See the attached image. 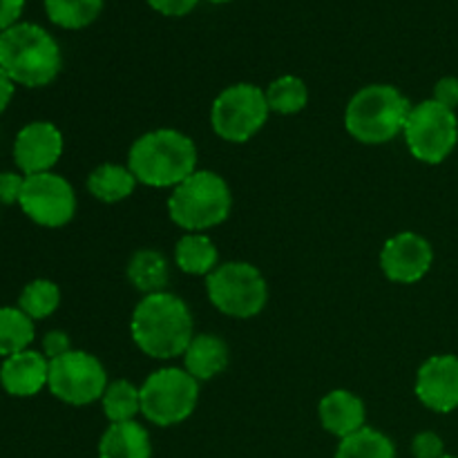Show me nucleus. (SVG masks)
I'll list each match as a JSON object with an SVG mask.
<instances>
[{"label":"nucleus","mask_w":458,"mask_h":458,"mask_svg":"<svg viewBox=\"0 0 458 458\" xmlns=\"http://www.w3.org/2000/svg\"><path fill=\"white\" fill-rule=\"evenodd\" d=\"M208 3H213V4H224V3H231V0H208Z\"/></svg>","instance_id":"obj_35"},{"label":"nucleus","mask_w":458,"mask_h":458,"mask_svg":"<svg viewBox=\"0 0 458 458\" xmlns=\"http://www.w3.org/2000/svg\"><path fill=\"white\" fill-rule=\"evenodd\" d=\"M137 188V177L119 164H103L94 168L88 177V191L94 199L103 204H116L128 199Z\"/></svg>","instance_id":"obj_19"},{"label":"nucleus","mask_w":458,"mask_h":458,"mask_svg":"<svg viewBox=\"0 0 458 458\" xmlns=\"http://www.w3.org/2000/svg\"><path fill=\"white\" fill-rule=\"evenodd\" d=\"M132 340L146 356L157 360H173L183 356L195 338L188 304L177 295L161 291L146 295L137 304L130 322Z\"/></svg>","instance_id":"obj_1"},{"label":"nucleus","mask_w":458,"mask_h":458,"mask_svg":"<svg viewBox=\"0 0 458 458\" xmlns=\"http://www.w3.org/2000/svg\"><path fill=\"white\" fill-rule=\"evenodd\" d=\"M267 101L271 112H277V114H298L307 106L309 89L302 79L286 74L268 85Z\"/></svg>","instance_id":"obj_26"},{"label":"nucleus","mask_w":458,"mask_h":458,"mask_svg":"<svg viewBox=\"0 0 458 458\" xmlns=\"http://www.w3.org/2000/svg\"><path fill=\"white\" fill-rule=\"evenodd\" d=\"M318 414H320L322 428L338 437L340 441L360 432L367 419L365 403L347 389H334V392L327 394L320 401Z\"/></svg>","instance_id":"obj_16"},{"label":"nucleus","mask_w":458,"mask_h":458,"mask_svg":"<svg viewBox=\"0 0 458 458\" xmlns=\"http://www.w3.org/2000/svg\"><path fill=\"white\" fill-rule=\"evenodd\" d=\"M217 249L213 240L201 233H186L174 246V259L177 267L188 276H206L217 268Z\"/></svg>","instance_id":"obj_21"},{"label":"nucleus","mask_w":458,"mask_h":458,"mask_svg":"<svg viewBox=\"0 0 458 458\" xmlns=\"http://www.w3.org/2000/svg\"><path fill=\"white\" fill-rule=\"evenodd\" d=\"M128 277L134 289L141 291V293H161V291H165L170 280L168 262H165L159 250L141 249L130 258Z\"/></svg>","instance_id":"obj_20"},{"label":"nucleus","mask_w":458,"mask_h":458,"mask_svg":"<svg viewBox=\"0 0 458 458\" xmlns=\"http://www.w3.org/2000/svg\"><path fill=\"white\" fill-rule=\"evenodd\" d=\"M49 360L38 352L25 349L4 358L0 367V385L9 396L30 398L47 387Z\"/></svg>","instance_id":"obj_15"},{"label":"nucleus","mask_w":458,"mask_h":458,"mask_svg":"<svg viewBox=\"0 0 458 458\" xmlns=\"http://www.w3.org/2000/svg\"><path fill=\"white\" fill-rule=\"evenodd\" d=\"M13 81L9 79L7 74H4L3 70H0V114H3L4 110H7V106L9 103H12V98H13Z\"/></svg>","instance_id":"obj_34"},{"label":"nucleus","mask_w":458,"mask_h":458,"mask_svg":"<svg viewBox=\"0 0 458 458\" xmlns=\"http://www.w3.org/2000/svg\"><path fill=\"white\" fill-rule=\"evenodd\" d=\"M334 458H396L392 438L374 428H362L360 432L343 438Z\"/></svg>","instance_id":"obj_24"},{"label":"nucleus","mask_w":458,"mask_h":458,"mask_svg":"<svg viewBox=\"0 0 458 458\" xmlns=\"http://www.w3.org/2000/svg\"><path fill=\"white\" fill-rule=\"evenodd\" d=\"M22 7H25V0H0V34L16 25Z\"/></svg>","instance_id":"obj_33"},{"label":"nucleus","mask_w":458,"mask_h":458,"mask_svg":"<svg viewBox=\"0 0 458 458\" xmlns=\"http://www.w3.org/2000/svg\"><path fill=\"white\" fill-rule=\"evenodd\" d=\"M403 134L414 159L437 165L443 164L456 148L458 119L454 110L429 98L411 106Z\"/></svg>","instance_id":"obj_9"},{"label":"nucleus","mask_w":458,"mask_h":458,"mask_svg":"<svg viewBox=\"0 0 458 458\" xmlns=\"http://www.w3.org/2000/svg\"><path fill=\"white\" fill-rule=\"evenodd\" d=\"M432 244L423 235L411 231L394 235L380 250V268L385 277L398 284H414L423 280L432 268Z\"/></svg>","instance_id":"obj_12"},{"label":"nucleus","mask_w":458,"mask_h":458,"mask_svg":"<svg viewBox=\"0 0 458 458\" xmlns=\"http://www.w3.org/2000/svg\"><path fill=\"white\" fill-rule=\"evenodd\" d=\"M63 155V134L49 121H31L13 141V161L25 177L52 173Z\"/></svg>","instance_id":"obj_13"},{"label":"nucleus","mask_w":458,"mask_h":458,"mask_svg":"<svg viewBox=\"0 0 458 458\" xmlns=\"http://www.w3.org/2000/svg\"><path fill=\"white\" fill-rule=\"evenodd\" d=\"M18 206L38 226L61 228L76 213V195L72 183L56 173H40L25 177Z\"/></svg>","instance_id":"obj_11"},{"label":"nucleus","mask_w":458,"mask_h":458,"mask_svg":"<svg viewBox=\"0 0 458 458\" xmlns=\"http://www.w3.org/2000/svg\"><path fill=\"white\" fill-rule=\"evenodd\" d=\"M206 293L224 316L249 320L262 313L268 302V286L258 267L249 262H226L206 277Z\"/></svg>","instance_id":"obj_6"},{"label":"nucleus","mask_w":458,"mask_h":458,"mask_svg":"<svg viewBox=\"0 0 458 458\" xmlns=\"http://www.w3.org/2000/svg\"><path fill=\"white\" fill-rule=\"evenodd\" d=\"M150 434L137 420L110 423L98 441V458H150Z\"/></svg>","instance_id":"obj_18"},{"label":"nucleus","mask_w":458,"mask_h":458,"mask_svg":"<svg viewBox=\"0 0 458 458\" xmlns=\"http://www.w3.org/2000/svg\"><path fill=\"white\" fill-rule=\"evenodd\" d=\"M416 396L428 410L450 414L458 407V358L432 356L416 374Z\"/></svg>","instance_id":"obj_14"},{"label":"nucleus","mask_w":458,"mask_h":458,"mask_svg":"<svg viewBox=\"0 0 458 458\" xmlns=\"http://www.w3.org/2000/svg\"><path fill=\"white\" fill-rule=\"evenodd\" d=\"M25 186V174L0 173V204H18Z\"/></svg>","instance_id":"obj_29"},{"label":"nucleus","mask_w":458,"mask_h":458,"mask_svg":"<svg viewBox=\"0 0 458 458\" xmlns=\"http://www.w3.org/2000/svg\"><path fill=\"white\" fill-rule=\"evenodd\" d=\"M228 344L224 343L219 335L201 334L195 335L188 344L186 353H183V365H186V371L201 383V380H210L215 376L222 374L228 367Z\"/></svg>","instance_id":"obj_17"},{"label":"nucleus","mask_w":458,"mask_h":458,"mask_svg":"<svg viewBox=\"0 0 458 458\" xmlns=\"http://www.w3.org/2000/svg\"><path fill=\"white\" fill-rule=\"evenodd\" d=\"M141 414L159 428L183 423L199 401V383L186 369L165 367L152 371L139 389Z\"/></svg>","instance_id":"obj_7"},{"label":"nucleus","mask_w":458,"mask_h":458,"mask_svg":"<svg viewBox=\"0 0 458 458\" xmlns=\"http://www.w3.org/2000/svg\"><path fill=\"white\" fill-rule=\"evenodd\" d=\"M128 168L146 186L177 188L197 170L195 141L173 128L152 130L132 143Z\"/></svg>","instance_id":"obj_2"},{"label":"nucleus","mask_w":458,"mask_h":458,"mask_svg":"<svg viewBox=\"0 0 458 458\" xmlns=\"http://www.w3.org/2000/svg\"><path fill=\"white\" fill-rule=\"evenodd\" d=\"M106 0H45V13L63 30H83L103 12Z\"/></svg>","instance_id":"obj_22"},{"label":"nucleus","mask_w":458,"mask_h":458,"mask_svg":"<svg viewBox=\"0 0 458 458\" xmlns=\"http://www.w3.org/2000/svg\"><path fill=\"white\" fill-rule=\"evenodd\" d=\"M101 407L110 423H128L141 414V394L130 380H114L107 385Z\"/></svg>","instance_id":"obj_25"},{"label":"nucleus","mask_w":458,"mask_h":458,"mask_svg":"<svg viewBox=\"0 0 458 458\" xmlns=\"http://www.w3.org/2000/svg\"><path fill=\"white\" fill-rule=\"evenodd\" d=\"M146 3L150 4L155 12L164 13V16L179 18V16H186V13H191L192 9L197 7V3H199V0H146Z\"/></svg>","instance_id":"obj_32"},{"label":"nucleus","mask_w":458,"mask_h":458,"mask_svg":"<svg viewBox=\"0 0 458 458\" xmlns=\"http://www.w3.org/2000/svg\"><path fill=\"white\" fill-rule=\"evenodd\" d=\"M267 92L253 83H235L222 89L213 101L210 125L224 141L246 143L264 128L268 119Z\"/></svg>","instance_id":"obj_8"},{"label":"nucleus","mask_w":458,"mask_h":458,"mask_svg":"<svg viewBox=\"0 0 458 458\" xmlns=\"http://www.w3.org/2000/svg\"><path fill=\"white\" fill-rule=\"evenodd\" d=\"M441 458H456V456H450V454H443Z\"/></svg>","instance_id":"obj_36"},{"label":"nucleus","mask_w":458,"mask_h":458,"mask_svg":"<svg viewBox=\"0 0 458 458\" xmlns=\"http://www.w3.org/2000/svg\"><path fill=\"white\" fill-rule=\"evenodd\" d=\"M34 320L13 307H0V356L9 358L34 343Z\"/></svg>","instance_id":"obj_23"},{"label":"nucleus","mask_w":458,"mask_h":458,"mask_svg":"<svg viewBox=\"0 0 458 458\" xmlns=\"http://www.w3.org/2000/svg\"><path fill=\"white\" fill-rule=\"evenodd\" d=\"M434 101L441 106L456 110L458 107V79L456 76H445L434 85Z\"/></svg>","instance_id":"obj_31"},{"label":"nucleus","mask_w":458,"mask_h":458,"mask_svg":"<svg viewBox=\"0 0 458 458\" xmlns=\"http://www.w3.org/2000/svg\"><path fill=\"white\" fill-rule=\"evenodd\" d=\"M106 367L88 352H67L65 356L49 360L47 387L52 396L67 405L83 407L101 401L107 389Z\"/></svg>","instance_id":"obj_10"},{"label":"nucleus","mask_w":458,"mask_h":458,"mask_svg":"<svg viewBox=\"0 0 458 458\" xmlns=\"http://www.w3.org/2000/svg\"><path fill=\"white\" fill-rule=\"evenodd\" d=\"M63 67L56 38L34 22H16L0 34V70L18 85L45 88Z\"/></svg>","instance_id":"obj_3"},{"label":"nucleus","mask_w":458,"mask_h":458,"mask_svg":"<svg viewBox=\"0 0 458 458\" xmlns=\"http://www.w3.org/2000/svg\"><path fill=\"white\" fill-rule=\"evenodd\" d=\"M67 352H72L70 347V335L65 331H49L43 338V356L47 360H54V358L65 356Z\"/></svg>","instance_id":"obj_30"},{"label":"nucleus","mask_w":458,"mask_h":458,"mask_svg":"<svg viewBox=\"0 0 458 458\" xmlns=\"http://www.w3.org/2000/svg\"><path fill=\"white\" fill-rule=\"evenodd\" d=\"M233 195L224 177L210 170H195L186 182L173 188L168 199L170 219L188 233L208 231L228 219Z\"/></svg>","instance_id":"obj_5"},{"label":"nucleus","mask_w":458,"mask_h":458,"mask_svg":"<svg viewBox=\"0 0 458 458\" xmlns=\"http://www.w3.org/2000/svg\"><path fill=\"white\" fill-rule=\"evenodd\" d=\"M61 304V291L52 280H34L22 289L18 309L31 320H43L49 318Z\"/></svg>","instance_id":"obj_27"},{"label":"nucleus","mask_w":458,"mask_h":458,"mask_svg":"<svg viewBox=\"0 0 458 458\" xmlns=\"http://www.w3.org/2000/svg\"><path fill=\"white\" fill-rule=\"evenodd\" d=\"M411 452L416 458H441L445 454V445H443V438L438 434L420 432L411 441Z\"/></svg>","instance_id":"obj_28"},{"label":"nucleus","mask_w":458,"mask_h":458,"mask_svg":"<svg viewBox=\"0 0 458 458\" xmlns=\"http://www.w3.org/2000/svg\"><path fill=\"white\" fill-rule=\"evenodd\" d=\"M411 106L394 85L376 83L358 89L344 110V128L365 146H383L405 130Z\"/></svg>","instance_id":"obj_4"}]
</instances>
